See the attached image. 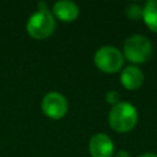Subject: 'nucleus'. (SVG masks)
I'll list each match as a JSON object with an SVG mask.
<instances>
[{
    "label": "nucleus",
    "instance_id": "2",
    "mask_svg": "<svg viewBox=\"0 0 157 157\" xmlns=\"http://www.w3.org/2000/svg\"><path fill=\"white\" fill-rule=\"evenodd\" d=\"M26 29L32 38L45 39L52 36L55 29V18L48 9H38L28 17Z\"/></svg>",
    "mask_w": 157,
    "mask_h": 157
},
{
    "label": "nucleus",
    "instance_id": "12",
    "mask_svg": "<svg viewBox=\"0 0 157 157\" xmlns=\"http://www.w3.org/2000/svg\"><path fill=\"white\" fill-rule=\"evenodd\" d=\"M114 157H131V156H130V153H129L128 151H125V150H120V151H118V152L115 153Z\"/></svg>",
    "mask_w": 157,
    "mask_h": 157
},
{
    "label": "nucleus",
    "instance_id": "10",
    "mask_svg": "<svg viewBox=\"0 0 157 157\" xmlns=\"http://www.w3.org/2000/svg\"><path fill=\"white\" fill-rule=\"evenodd\" d=\"M125 13L132 21L140 20V18H142V6H140L139 4H130L125 9Z\"/></svg>",
    "mask_w": 157,
    "mask_h": 157
},
{
    "label": "nucleus",
    "instance_id": "9",
    "mask_svg": "<svg viewBox=\"0 0 157 157\" xmlns=\"http://www.w3.org/2000/svg\"><path fill=\"white\" fill-rule=\"evenodd\" d=\"M142 20L152 32L157 33V0H150L144 5Z\"/></svg>",
    "mask_w": 157,
    "mask_h": 157
},
{
    "label": "nucleus",
    "instance_id": "1",
    "mask_svg": "<svg viewBox=\"0 0 157 157\" xmlns=\"http://www.w3.org/2000/svg\"><path fill=\"white\" fill-rule=\"evenodd\" d=\"M137 110L129 102H119L113 105L108 114V123L117 132H128L132 130L137 123Z\"/></svg>",
    "mask_w": 157,
    "mask_h": 157
},
{
    "label": "nucleus",
    "instance_id": "5",
    "mask_svg": "<svg viewBox=\"0 0 157 157\" xmlns=\"http://www.w3.org/2000/svg\"><path fill=\"white\" fill-rule=\"evenodd\" d=\"M69 109V104L64 94L53 91L48 92L42 99V110L50 119L63 118Z\"/></svg>",
    "mask_w": 157,
    "mask_h": 157
},
{
    "label": "nucleus",
    "instance_id": "11",
    "mask_svg": "<svg viewBox=\"0 0 157 157\" xmlns=\"http://www.w3.org/2000/svg\"><path fill=\"white\" fill-rule=\"evenodd\" d=\"M119 98H120L119 93L117 91H114V90H110V91H108L105 93V101H107V103H109L112 105H115L117 103H119L120 102Z\"/></svg>",
    "mask_w": 157,
    "mask_h": 157
},
{
    "label": "nucleus",
    "instance_id": "7",
    "mask_svg": "<svg viewBox=\"0 0 157 157\" xmlns=\"http://www.w3.org/2000/svg\"><path fill=\"white\" fill-rule=\"evenodd\" d=\"M53 13L63 22H72L80 13L78 6L70 0H60L53 5Z\"/></svg>",
    "mask_w": 157,
    "mask_h": 157
},
{
    "label": "nucleus",
    "instance_id": "13",
    "mask_svg": "<svg viewBox=\"0 0 157 157\" xmlns=\"http://www.w3.org/2000/svg\"><path fill=\"white\" fill-rule=\"evenodd\" d=\"M139 157H157V155L156 153H152V152H146V153L140 155Z\"/></svg>",
    "mask_w": 157,
    "mask_h": 157
},
{
    "label": "nucleus",
    "instance_id": "6",
    "mask_svg": "<svg viewBox=\"0 0 157 157\" xmlns=\"http://www.w3.org/2000/svg\"><path fill=\"white\" fill-rule=\"evenodd\" d=\"M88 150L92 157H112L114 153V144L108 135L98 132L90 139Z\"/></svg>",
    "mask_w": 157,
    "mask_h": 157
},
{
    "label": "nucleus",
    "instance_id": "3",
    "mask_svg": "<svg viewBox=\"0 0 157 157\" xmlns=\"http://www.w3.org/2000/svg\"><path fill=\"white\" fill-rule=\"evenodd\" d=\"M151 53L152 44L142 34H132L124 42L123 55L134 64H142L147 61Z\"/></svg>",
    "mask_w": 157,
    "mask_h": 157
},
{
    "label": "nucleus",
    "instance_id": "8",
    "mask_svg": "<svg viewBox=\"0 0 157 157\" xmlns=\"http://www.w3.org/2000/svg\"><path fill=\"white\" fill-rule=\"evenodd\" d=\"M121 85L130 91L137 90L144 82V72L135 65H129L124 67L120 72Z\"/></svg>",
    "mask_w": 157,
    "mask_h": 157
},
{
    "label": "nucleus",
    "instance_id": "4",
    "mask_svg": "<svg viewBox=\"0 0 157 157\" xmlns=\"http://www.w3.org/2000/svg\"><path fill=\"white\" fill-rule=\"evenodd\" d=\"M94 65L103 72L114 74L118 72L124 64L123 53L113 45H103L98 48L93 56Z\"/></svg>",
    "mask_w": 157,
    "mask_h": 157
}]
</instances>
